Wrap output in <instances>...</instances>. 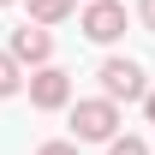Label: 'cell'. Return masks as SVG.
Returning a JSON list of instances; mask_svg holds the SVG:
<instances>
[{
    "mask_svg": "<svg viewBox=\"0 0 155 155\" xmlns=\"http://www.w3.org/2000/svg\"><path fill=\"white\" fill-rule=\"evenodd\" d=\"M6 48H12V54H18L24 66H30V72L54 60V36H48V24H36V18L24 24V30H12V42H6Z\"/></svg>",
    "mask_w": 155,
    "mask_h": 155,
    "instance_id": "5b68a950",
    "label": "cell"
},
{
    "mask_svg": "<svg viewBox=\"0 0 155 155\" xmlns=\"http://www.w3.org/2000/svg\"><path fill=\"white\" fill-rule=\"evenodd\" d=\"M36 155H78V137H54V143H42Z\"/></svg>",
    "mask_w": 155,
    "mask_h": 155,
    "instance_id": "9c48e42d",
    "label": "cell"
},
{
    "mask_svg": "<svg viewBox=\"0 0 155 155\" xmlns=\"http://www.w3.org/2000/svg\"><path fill=\"white\" fill-rule=\"evenodd\" d=\"M96 78H101V96H114V101H143V96H149L143 66H137V60H125V54H107Z\"/></svg>",
    "mask_w": 155,
    "mask_h": 155,
    "instance_id": "7a4b0ae2",
    "label": "cell"
},
{
    "mask_svg": "<svg viewBox=\"0 0 155 155\" xmlns=\"http://www.w3.org/2000/svg\"><path fill=\"white\" fill-rule=\"evenodd\" d=\"M143 114H149V125H155V90H149V96H143Z\"/></svg>",
    "mask_w": 155,
    "mask_h": 155,
    "instance_id": "8fae6325",
    "label": "cell"
},
{
    "mask_svg": "<svg viewBox=\"0 0 155 155\" xmlns=\"http://www.w3.org/2000/svg\"><path fill=\"white\" fill-rule=\"evenodd\" d=\"M30 107H42V114H60V107H72V78L60 72L54 60L30 72Z\"/></svg>",
    "mask_w": 155,
    "mask_h": 155,
    "instance_id": "3957f363",
    "label": "cell"
},
{
    "mask_svg": "<svg viewBox=\"0 0 155 155\" xmlns=\"http://www.w3.org/2000/svg\"><path fill=\"white\" fill-rule=\"evenodd\" d=\"M72 137L78 143H107V137H119V101L114 96L72 101Z\"/></svg>",
    "mask_w": 155,
    "mask_h": 155,
    "instance_id": "6da1fadb",
    "label": "cell"
},
{
    "mask_svg": "<svg viewBox=\"0 0 155 155\" xmlns=\"http://www.w3.org/2000/svg\"><path fill=\"white\" fill-rule=\"evenodd\" d=\"M0 6H12V0H0Z\"/></svg>",
    "mask_w": 155,
    "mask_h": 155,
    "instance_id": "7c38bea8",
    "label": "cell"
},
{
    "mask_svg": "<svg viewBox=\"0 0 155 155\" xmlns=\"http://www.w3.org/2000/svg\"><path fill=\"white\" fill-rule=\"evenodd\" d=\"M78 30H84L90 42L107 48V42L125 36V6H119V0H90V6H84V18H78Z\"/></svg>",
    "mask_w": 155,
    "mask_h": 155,
    "instance_id": "277c9868",
    "label": "cell"
},
{
    "mask_svg": "<svg viewBox=\"0 0 155 155\" xmlns=\"http://www.w3.org/2000/svg\"><path fill=\"white\" fill-rule=\"evenodd\" d=\"M24 72H30V66H24V60L12 54V48H0V101H6V96H18L24 84H30Z\"/></svg>",
    "mask_w": 155,
    "mask_h": 155,
    "instance_id": "8992f818",
    "label": "cell"
},
{
    "mask_svg": "<svg viewBox=\"0 0 155 155\" xmlns=\"http://www.w3.org/2000/svg\"><path fill=\"white\" fill-rule=\"evenodd\" d=\"M24 6H30V18L48 24V30H54V24H66V18L78 12V0H24Z\"/></svg>",
    "mask_w": 155,
    "mask_h": 155,
    "instance_id": "52a82bcc",
    "label": "cell"
},
{
    "mask_svg": "<svg viewBox=\"0 0 155 155\" xmlns=\"http://www.w3.org/2000/svg\"><path fill=\"white\" fill-rule=\"evenodd\" d=\"M107 155H155V143H143V137H131V131H119V137H107Z\"/></svg>",
    "mask_w": 155,
    "mask_h": 155,
    "instance_id": "ba28073f",
    "label": "cell"
},
{
    "mask_svg": "<svg viewBox=\"0 0 155 155\" xmlns=\"http://www.w3.org/2000/svg\"><path fill=\"white\" fill-rule=\"evenodd\" d=\"M137 18H143V30H155V0H137Z\"/></svg>",
    "mask_w": 155,
    "mask_h": 155,
    "instance_id": "30bf717a",
    "label": "cell"
}]
</instances>
